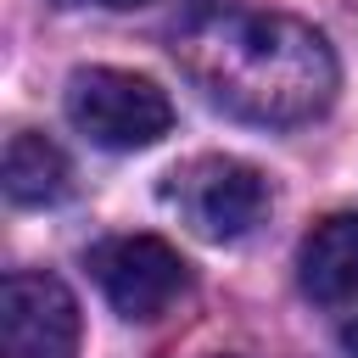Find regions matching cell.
<instances>
[{
	"mask_svg": "<svg viewBox=\"0 0 358 358\" xmlns=\"http://www.w3.org/2000/svg\"><path fill=\"white\" fill-rule=\"evenodd\" d=\"M90 274L123 319H162L179 302V291L190 285L185 257L162 235H112V241H101L90 252Z\"/></svg>",
	"mask_w": 358,
	"mask_h": 358,
	"instance_id": "4",
	"label": "cell"
},
{
	"mask_svg": "<svg viewBox=\"0 0 358 358\" xmlns=\"http://www.w3.org/2000/svg\"><path fill=\"white\" fill-rule=\"evenodd\" d=\"M62 6H106V11H129V6H151V0H62Z\"/></svg>",
	"mask_w": 358,
	"mask_h": 358,
	"instance_id": "8",
	"label": "cell"
},
{
	"mask_svg": "<svg viewBox=\"0 0 358 358\" xmlns=\"http://www.w3.org/2000/svg\"><path fill=\"white\" fill-rule=\"evenodd\" d=\"M185 73L241 123L291 129L336 101V50L319 28L280 11H224L179 39Z\"/></svg>",
	"mask_w": 358,
	"mask_h": 358,
	"instance_id": "1",
	"label": "cell"
},
{
	"mask_svg": "<svg viewBox=\"0 0 358 358\" xmlns=\"http://www.w3.org/2000/svg\"><path fill=\"white\" fill-rule=\"evenodd\" d=\"M296 280L313 302L336 308L358 296V213H330L296 252Z\"/></svg>",
	"mask_w": 358,
	"mask_h": 358,
	"instance_id": "6",
	"label": "cell"
},
{
	"mask_svg": "<svg viewBox=\"0 0 358 358\" xmlns=\"http://www.w3.org/2000/svg\"><path fill=\"white\" fill-rule=\"evenodd\" d=\"M67 123L101 151H145L173 129V101L145 73L78 67L67 78Z\"/></svg>",
	"mask_w": 358,
	"mask_h": 358,
	"instance_id": "2",
	"label": "cell"
},
{
	"mask_svg": "<svg viewBox=\"0 0 358 358\" xmlns=\"http://www.w3.org/2000/svg\"><path fill=\"white\" fill-rule=\"evenodd\" d=\"M0 173H6V196L17 207H50L73 190V168H67L62 145L34 134V129H17L6 140V168Z\"/></svg>",
	"mask_w": 358,
	"mask_h": 358,
	"instance_id": "7",
	"label": "cell"
},
{
	"mask_svg": "<svg viewBox=\"0 0 358 358\" xmlns=\"http://www.w3.org/2000/svg\"><path fill=\"white\" fill-rule=\"evenodd\" d=\"M341 352H347V358H358V319H347V324H341Z\"/></svg>",
	"mask_w": 358,
	"mask_h": 358,
	"instance_id": "9",
	"label": "cell"
},
{
	"mask_svg": "<svg viewBox=\"0 0 358 358\" xmlns=\"http://www.w3.org/2000/svg\"><path fill=\"white\" fill-rule=\"evenodd\" d=\"M168 207L201 235V241H241L268 218V179L241 157H196L168 173Z\"/></svg>",
	"mask_w": 358,
	"mask_h": 358,
	"instance_id": "3",
	"label": "cell"
},
{
	"mask_svg": "<svg viewBox=\"0 0 358 358\" xmlns=\"http://www.w3.org/2000/svg\"><path fill=\"white\" fill-rule=\"evenodd\" d=\"M0 358H78V302L56 274L0 285Z\"/></svg>",
	"mask_w": 358,
	"mask_h": 358,
	"instance_id": "5",
	"label": "cell"
}]
</instances>
